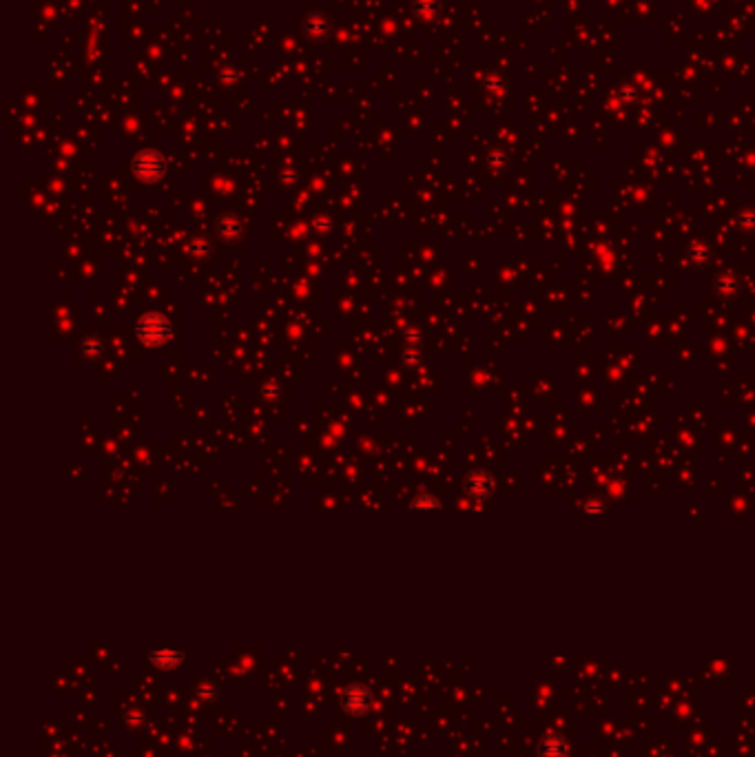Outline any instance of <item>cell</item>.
I'll return each mask as SVG.
<instances>
[{
  "label": "cell",
  "instance_id": "obj_1",
  "mask_svg": "<svg viewBox=\"0 0 755 757\" xmlns=\"http://www.w3.org/2000/svg\"><path fill=\"white\" fill-rule=\"evenodd\" d=\"M370 702V693L365 687H348L343 691V707L353 713H363Z\"/></svg>",
  "mask_w": 755,
  "mask_h": 757
},
{
  "label": "cell",
  "instance_id": "obj_2",
  "mask_svg": "<svg viewBox=\"0 0 755 757\" xmlns=\"http://www.w3.org/2000/svg\"><path fill=\"white\" fill-rule=\"evenodd\" d=\"M151 660L158 664V667H162V669H171V667H175V664H180L182 651H175V649H160V651H153Z\"/></svg>",
  "mask_w": 755,
  "mask_h": 757
}]
</instances>
